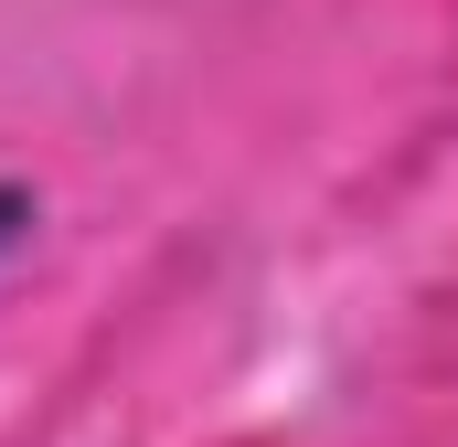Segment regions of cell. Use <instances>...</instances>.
<instances>
[{
  "mask_svg": "<svg viewBox=\"0 0 458 447\" xmlns=\"http://www.w3.org/2000/svg\"><path fill=\"white\" fill-rule=\"evenodd\" d=\"M21 224H32V203H21V192H0V245H11Z\"/></svg>",
  "mask_w": 458,
  "mask_h": 447,
  "instance_id": "cell-1",
  "label": "cell"
}]
</instances>
